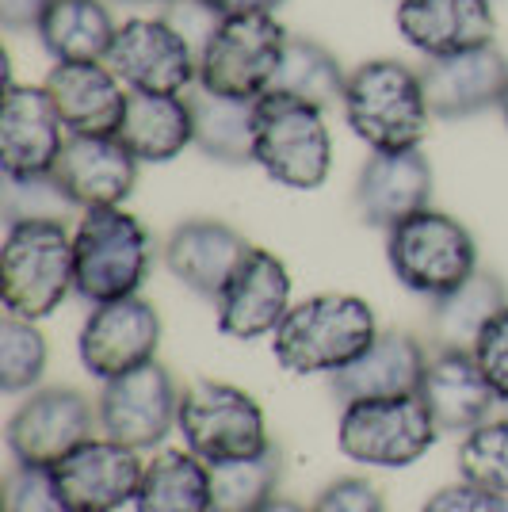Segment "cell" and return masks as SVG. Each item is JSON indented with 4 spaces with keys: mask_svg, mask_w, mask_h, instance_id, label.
Returning a JSON list of instances; mask_svg holds the SVG:
<instances>
[{
    "mask_svg": "<svg viewBox=\"0 0 508 512\" xmlns=\"http://www.w3.org/2000/svg\"><path fill=\"white\" fill-rule=\"evenodd\" d=\"M157 344H161V318L153 302L130 295L119 302H100L88 314L77 337V352L88 375L107 383L157 360Z\"/></svg>",
    "mask_w": 508,
    "mask_h": 512,
    "instance_id": "cell-14",
    "label": "cell"
},
{
    "mask_svg": "<svg viewBox=\"0 0 508 512\" xmlns=\"http://www.w3.org/2000/svg\"><path fill=\"white\" fill-rule=\"evenodd\" d=\"M432 165L424 150L371 153L356 176V214L375 230H394L402 218L432 207Z\"/></svg>",
    "mask_w": 508,
    "mask_h": 512,
    "instance_id": "cell-20",
    "label": "cell"
},
{
    "mask_svg": "<svg viewBox=\"0 0 508 512\" xmlns=\"http://www.w3.org/2000/svg\"><path fill=\"white\" fill-rule=\"evenodd\" d=\"M279 486V448L211 467V512H260Z\"/></svg>",
    "mask_w": 508,
    "mask_h": 512,
    "instance_id": "cell-31",
    "label": "cell"
},
{
    "mask_svg": "<svg viewBox=\"0 0 508 512\" xmlns=\"http://www.w3.org/2000/svg\"><path fill=\"white\" fill-rule=\"evenodd\" d=\"M497 111H501V119H505V127H508V88H505V96H501V107H497Z\"/></svg>",
    "mask_w": 508,
    "mask_h": 512,
    "instance_id": "cell-42",
    "label": "cell"
},
{
    "mask_svg": "<svg viewBox=\"0 0 508 512\" xmlns=\"http://www.w3.org/2000/svg\"><path fill=\"white\" fill-rule=\"evenodd\" d=\"M191 115H195V146L211 161H222V165L253 161L256 100H233V96L199 88L191 96Z\"/></svg>",
    "mask_w": 508,
    "mask_h": 512,
    "instance_id": "cell-30",
    "label": "cell"
},
{
    "mask_svg": "<svg viewBox=\"0 0 508 512\" xmlns=\"http://www.w3.org/2000/svg\"><path fill=\"white\" fill-rule=\"evenodd\" d=\"M46 375V337L27 318L0 321V390L4 394H31Z\"/></svg>",
    "mask_w": 508,
    "mask_h": 512,
    "instance_id": "cell-32",
    "label": "cell"
},
{
    "mask_svg": "<svg viewBox=\"0 0 508 512\" xmlns=\"http://www.w3.org/2000/svg\"><path fill=\"white\" fill-rule=\"evenodd\" d=\"M214 16H276L287 0H203Z\"/></svg>",
    "mask_w": 508,
    "mask_h": 512,
    "instance_id": "cell-39",
    "label": "cell"
},
{
    "mask_svg": "<svg viewBox=\"0 0 508 512\" xmlns=\"http://www.w3.org/2000/svg\"><path fill=\"white\" fill-rule=\"evenodd\" d=\"M344 88H348V73L340 69L337 54L329 46H321L310 35H287L276 77L268 85L272 96H291V100L329 111V107H337L344 100Z\"/></svg>",
    "mask_w": 508,
    "mask_h": 512,
    "instance_id": "cell-27",
    "label": "cell"
},
{
    "mask_svg": "<svg viewBox=\"0 0 508 512\" xmlns=\"http://www.w3.org/2000/svg\"><path fill=\"white\" fill-rule=\"evenodd\" d=\"M432 421L440 432H474L486 421H493V409L501 406L493 386L486 383L482 367L470 348H436L424 363V379L417 390Z\"/></svg>",
    "mask_w": 508,
    "mask_h": 512,
    "instance_id": "cell-19",
    "label": "cell"
},
{
    "mask_svg": "<svg viewBox=\"0 0 508 512\" xmlns=\"http://www.w3.org/2000/svg\"><path fill=\"white\" fill-rule=\"evenodd\" d=\"M69 130L50 104L46 88L4 81V107H0V169L12 184L50 180L62 157Z\"/></svg>",
    "mask_w": 508,
    "mask_h": 512,
    "instance_id": "cell-13",
    "label": "cell"
},
{
    "mask_svg": "<svg viewBox=\"0 0 508 512\" xmlns=\"http://www.w3.org/2000/svg\"><path fill=\"white\" fill-rule=\"evenodd\" d=\"M142 474L146 463L138 451L107 436H92L54 467V482L69 512H119L138 497Z\"/></svg>",
    "mask_w": 508,
    "mask_h": 512,
    "instance_id": "cell-17",
    "label": "cell"
},
{
    "mask_svg": "<svg viewBox=\"0 0 508 512\" xmlns=\"http://www.w3.org/2000/svg\"><path fill=\"white\" fill-rule=\"evenodd\" d=\"M470 352H474V360L482 367L486 383L493 386L497 402L508 406V310H501V314L478 333V341H474Z\"/></svg>",
    "mask_w": 508,
    "mask_h": 512,
    "instance_id": "cell-35",
    "label": "cell"
},
{
    "mask_svg": "<svg viewBox=\"0 0 508 512\" xmlns=\"http://www.w3.org/2000/svg\"><path fill=\"white\" fill-rule=\"evenodd\" d=\"M428 306H432V337L436 341L444 348H474L478 333L501 310H508V287L497 272L478 268L459 291L432 299Z\"/></svg>",
    "mask_w": 508,
    "mask_h": 512,
    "instance_id": "cell-28",
    "label": "cell"
},
{
    "mask_svg": "<svg viewBox=\"0 0 508 512\" xmlns=\"http://www.w3.org/2000/svg\"><path fill=\"white\" fill-rule=\"evenodd\" d=\"M421 85L432 119H474L489 107H501L508 58L497 46H478L451 58H424Z\"/></svg>",
    "mask_w": 508,
    "mask_h": 512,
    "instance_id": "cell-18",
    "label": "cell"
},
{
    "mask_svg": "<svg viewBox=\"0 0 508 512\" xmlns=\"http://www.w3.org/2000/svg\"><path fill=\"white\" fill-rule=\"evenodd\" d=\"M138 165L142 161L115 134H69L50 180L65 203L100 211L123 207V199L138 184Z\"/></svg>",
    "mask_w": 508,
    "mask_h": 512,
    "instance_id": "cell-16",
    "label": "cell"
},
{
    "mask_svg": "<svg viewBox=\"0 0 508 512\" xmlns=\"http://www.w3.org/2000/svg\"><path fill=\"white\" fill-rule=\"evenodd\" d=\"M107 65L130 92H188L191 81H199V50L165 16L119 23Z\"/></svg>",
    "mask_w": 508,
    "mask_h": 512,
    "instance_id": "cell-12",
    "label": "cell"
},
{
    "mask_svg": "<svg viewBox=\"0 0 508 512\" xmlns=\"http://www.w3.org/2000/svg\"><path fill=\"white\" fill-rule=\"evenodd\" d=\"M459 478L508 497V417L466 432L459 444Z\"/></svg>",
    "mask_w": 508,
    "mask_h": 512,
    "instance_id": "cell-33",
    "label": "cell"
},
{
    "mask_svg": "<svg viewBox=\"0 0 508 512\" xmlns=\"http://www.w3.org/2000/svg\"><path fill=\"white\" fill-rule=\"evenodd\" d=\"M43 88L69 134H115L130 96L107 62H54Z\"/></svg>",
    "mask_w": 508,
    "mask_h": 512,
    "instance_id": "cell-21",
    "label": "cell"
},
{
    "mask_svg": "<svg viewBox=\"0 0 508 512\" xmlns=\"http://www.w3.org/2000/svg\"><path fill=\"white\" fill-rule=\"evenodd\" d=\"M291 272L276 253L253 245L237 264L226 291L214 299L218 333L230 341H260L272 337L291 310Z\"/></svg>",
    "mask_w": 508,
    "mask_h": 512,
    "instance_id": "cell-15",
    "label": "cell"
},
{
    "mask_svg": "<svg viewBox=\"0 0 508 512\" xmlns=\"http://www.w3.org/2000/svg\"><path fill=\"white\" fill-rule=\"evenodd\" d=\"M310 512H386L382 493L367 478H337L318 493Z\"/></svg>",
    "mask_w": 508,
    "mask_h": 512,
    "instance_id": "cell-36",
    "label": "cell"
},
{
    "mask_svg": "<svg viewBox=\"0 0 508 512\" xmlns=\"http://www.w3.org/2000/svg\"><path fill=\"white\" fill-rule=\"evenodd\" d=\"M428 352L417 337L409 333H379L375 344L360 360L340 367L329 375V386L340 402H363V398H398V394H417L424 379Z\"/></svg>",
    "mask_w": 508,
    "mask_h": 512,
    "instance_id": "cell-24",
    "label": "cell"
},
{
    "mask_svg": "<svg viewBox=\"0 0 508 512\" xmlns=\"http://www.w3.org/2000/svg\"><path fill=\"white\" fill-rule=\"evenodd\" d=\"M440 440V428L417 394L348 402L337 425V448L363 467H413Z\"/></svg>",
    "mask_w": 508,
    "mask_h": 512,
    "instance_id": "cell-8",
    "label": "cell"
},
{
    "mask_svg": "<svg viewBox=\"0 0 508 512\" xmlns=\"http://www.w3.org/2000/svg\"><path fill=\"white\" fill-rule=\"evenodd\" d=\"M73 264L77 295L92 306L138 295L153 264L146 226L123 207L85 211L73 230Z\"/></svg>",
    "mask_w": 508,
    "mask_h": 512,
    "instance_id": "cell-5",
    "label": "cell"
},
{
    "mask_svg": "<svg viewBox=\"0 0 508 512\" xmlns=\"http://www.w3.org/2000/svg\"><path fill=\"white\" fill-rule=\"evenodd\" d=\"M249 249L253 245L226 222L188 218L165 241V264L184 287L214 302L226 291V283H230V276L237 272V264L245 260Z\"/></svg>",
    "mask_w": 508,
    "mask_h": 512,
    "instance_id": "cell-23",
    "label": "cell"
},
{
    "mask_svg": "<svg viewBox=\"0 0 508 512\" xmlns=\"http://www.w3.org/2000/svg\"><path fill=\"white\" fill-rule=\"evenodd\" d=\"M115 138L142 165H165L195 146V115L184 92H130Z\"/></svg>",
    "mask_w": 508,
    "mask_h": 512,
    "instance_id": "cell-25",
    "label": "cell"
},
{
    "mask_svg": "<svg viewBox=\"0 0 508 512\" xmlns=\"http://www.w3.org/2000/svg\"><path fill=\"white\" fill-rule=\"evenodd\" d=\"M69 291H77L73 234L54 214L12 218L0 249V299L8 314L43 321L62 306Z\"/></svg>",
    "mask_w": 508,
    "mask_h": 512,
    "instance_id": "cell-3",
    "label": "cell"
},
{
    "mask_svg": "<svg viewBox=\"0 0 508 512\" xmlns=\"http://www.w3.org/2000/svg\"><path fill=\"white\" fill-rule=\"evenodd\" d=\"M180 436L191 455H199L207 467L233 463V459H253L272 448L268 421L253 394L241 386L195 379L180 390Z\"/></svg>",
    "mask_w": 508,
    "mask_h": 512,
    "instance_id": "cell-7",
    "label": "cell"
},
{
    "mask_svg": "<svg viewBox=\"0 0 508 512\" xmlns=\"http://www.w3.org/2000/svg\"><path fill=\"white\" fill-rule=\"evenodd\" d=\"M421 512H508V497L505 493L482 490L474 482H459V486H447V490L432 493Z\"/></svg>",
    "mask_w": 508,
    "mask_h": 512,
    "instance_id": "cell-37",
    "label": "cell"
},
{
    "mask_svg": "<svg viewBox=\"0 0 508 512\" xmlns=\"http://www.w3.org/2000/svg\"><path fill=\"white\" fill-rule=\"evenodd\" d=\"M134 512H211V467L191 451H161L146 463Z\"/></svg>",
    "mask_w": 508,
    "mask_h": 512,
    "instance_id": "cell-29",
    "label": "cell"
},
{
    "mask_svg": "<svg viewBox=\"0 0 508 512\" xmlns=\"http://www.w3.org/2000/svg\"><path fill=\"white\" fill-rule=\"evenodd\" d=\"M4 509L8 512H69L54 482V467H16L4 482Z\"/></svg>",
    "mask_w": 508,
    "mask_h": 512,
    "instance_id": "cell-34",
    "label": "cell"
},
{
    "mask_svg": "<svg viewBox=\"0 0 508 512\" xmlns=\"http://www.w3.org/2000/svg\"><path fill=\"white\" fill-rule=\"evenodd\" d=\"M379 337L375 310L360 295L325 291L295 302L272 333V356L291 375H337Z\"/></svg>",
    "mask_w": 508,
    "mask_h": 512,
    "instance_id": "cell-1",
    "label": "cell"
},
{
    "mask_svg": "<svg viewBox=\"0 0 508 512\" xmlns=\"http://www.w3.org/2000/svg\"><path fill=\"white\" fill-rule=\"evenodd\" d=\"M344 123L371 153L421 150L428 138V100H424L421 69L398 58H371L348 73L344 88Z\"/></svg>",
    "mask_w": 508,
    "mask_h": 512,
    "instance_id": "cell-2",
    "label": "cell"
},
{
    "mask_svg": "<svg viewBox=\"0 0 508 512\" xmlns=\"http://www.w3.org/2000/svg\"><path fill=\"white\" fill-rule=\"evenodd\" d=\"M115 4H134V8H142V4H172V0H115Z\"/></svg>",
    "mask_w": 508,
    "mask_h": 512,
    "instance_id": "cell-41",
    "label": "cell"
},
{
    "mask_svg": "<svg viewBox=\"0 0 508 512\" xmlns=\"http://www.w3.org/2000/svg\"><path fill=\"white\" fill-rule=\"evenodd\" d=\"M96 417L107 440L149 451L165 444L180 421V386L165 363L149 360L119 379H107L96 398Z\"/></svg>",
    "mask_w": 508,
    "mask_h": 512,
    "instance_id": "cell-10",
    "label": "cell"
},
{
    "mask_svg": "<svg viewBox=\"0 0 508 512\" xmlns=\"http://www.w3.org/2000/svg\"><path fill=\"white\" fill-rule=\"evenodd\" d=\"M96 406L73 386L31 390L8 421V451L23 467H58L65 455L92 440Z\"/></svg>",
    "mask_w": 508,
    "mask_h": 512,
    "instance_id": "cell-11",
    "label": "cell"
},
{
    "mask_svg": "<svg viewBox=\"0 0 508 512\" xmlns=\"http://www.w3.org/2000/svg\"><path fill=\"white\" fill-rule=\"evenodd\" d=\"M287 35L291 31L276 16L218 20L207 43L199 46V88L233 100H260L276 77Z\"/></svg>",
    "mask_w": 508,
    "mask_h": 512,
    "instance_id": "cell-9",
    "label": "cell"
},
{
    "mask_svg": "<svg viewBox=\"0 0 508 512\" xmlns=\"http://www.w3.org/2000/svg\"><path fill=\"white\" fill-rule=\"evenodd\" d=\"M119 23L104 0H50L35 27L43 50L54 62H107Z\"/></svg>",
    "mask_w": 508,
    "mask_h": 512,
    "instance_id": "cell-26",
    "label": "cell"
},
{
    "mask_svg": "<svg viewBox=\"0 0 508 512\" xmlns=\"http://www.w3.org/2000/svg\"><path fill=\"white\" fill-rule=\"evenodd\" d=\"M253 165L291 192H314L333 169L325 111L291 96H260L253 123Z\"/></svg>",
    "mask_w": 508,
    "mask_h": 512,
    "instance_id": "cell-6",
    "label": "cell"
},
{
    "mask_svg": "<svg viewBox=\"0 0 508 512\" xmlns=\"http://www.w3.org/2000/svg\"><path fill=\"white\" fill-rule=\"evenodd\" d=\"M386 260L402 287L432 302L478 272V245L459 218L424 207L386 230Z\"/></svg>",
    "mask_w": 508,
    "mask_h": 512,
    "instance_id": "cell-4",
    "label": "cell"
},
{
    "mask_svg": "<svg viewBox=\"0 0 508 512\" xmlns=\"http://www.w3.org/2000/svg\"><path fill=\"white\" fill-rule=\"evenodd\" d=\"M398 31L424 58H451L493 46L497 16L489 0H398Z\"/></svg>",
    "mask_w": 508,
    "mask_h": 512,
    "instance_id": "cell-22",
    "label": "cell"
},
{
    "mask_svg": "<svg viewBox=\"0 0 508 512\" xmlns=\"http://www.w3.org/2000/svg\"><path fill=\"white\" fill-rule=\"evenodd\" d=\"M50 0H0V23L8 31H35Z\"/></svg>",
    "mask_w": 508,
    "mask_h": 512,
    "instance_id": "cell-38",
    "label": "cell"
},
{
    "mask_svg": "<svg viewBox=\"0 0 508 512\" xmlns=\"http://www.w3.org/2000/svg\"><path fill=\"white\" fill-rule=\"evenodd\" d=\"M260 512H310V509H302V505H298V501H291V497H272V501H268Z\"/></svg>",
    "mask_w": 508,
    "mask_h": 512,
    "instance_id": "cell-40",
    "label": "cell"
}]
</instances>
